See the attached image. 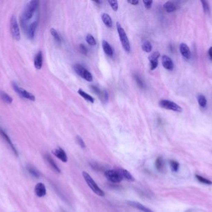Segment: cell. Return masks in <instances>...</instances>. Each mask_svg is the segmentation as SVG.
<instances>
[{"instance_id": "obj_1", "label": "cell", "mask_w": 212, "mask_h": 212, "mask_svg": "<svg viewBox=\"0 0 212 212\" xmlns=\"http://www.w3.org/2000/svg\"><path fill=\"white\" fill-rule=\"evenodd\" d=\"M38 5V2L35 0L31 1L27 4L21 19V25L24 31H26L28 28L27 22L32 17L34 13L37 9Z\"/></svg>"}, {"instance_id": "obj_2", "label": "cell", "mask_w": 212, "mask_h": 212, "mask_svg": "<svg viewBox=\"0 0 212 212\" xmlns=\"http://www.w3.org/2000/svg\"><path fill=\"white\" fill-rule=\"evenodd\" d=\"M83 177L89 187V188L93 191L94 194L98 195L100 197H104L105 194L104 191L100 188V187L98 186V185L95 183V182L93 180V179L90 176L88 173L86 172H83Z\"/></svg>"}, {"instance_id": "obj_3", "label": "cell", "mask_w": 212, "mask_h": 212, "mask_svg": "<svg viewBox=\"0 0 212 212\" xmlns=\"http://www.w3.org/2000/svg\"><path fill=\"white\" fill-rule=\"evenodd\" d=\"M116 24H117L118 34L119 35V38H120V42L122 43V47L126 52H130L131 50V47H130V42L128 40V38L127 35V34L119 23H117Z\"/></svg>"}, {"instance_id": "obj_4", "label": "cell", "mask_w": 212, "mask_h": 212, "mask_svg": "<svg viewBox=\"0 0 212 212\" xmlns=\"http://www.w3.org/2000/svg\"><path fill=\"white\" fill-rule=\"evenodd\" d=\"M11 33L13 39L16 41H19L21 39V32L17 18L15 16H13L10 20Z\"/></svg>"}, {"instance_id": "obj_5", "label": "cell", "mask_w": 212, "mask_h": 212, "mask_svg": "<svg viewBox=\"0 0 212 212\" xmlns=\"http://www.w3.org/2000/svg\"><path fill=\"white\" fill-rule=\"evenodd\" d=\"M104 176L108 180L115 184L120 183L123 180L120 173L117 169L106 170L104 172Z\"/></svg>"}, {"instance_id": "obj_6", "label": "cell", "mask_w": 212, "mask_h": 212, "mask_svg": "<svg viewBox=\"0 0 212 212\" xmlns=\"http://www.w3.org/2000/svg\"><path fill=\"white\" fill-rule=\"evenodd\" d=\"M13 87L14 91L19 95H20L21 97L26 99L27 100H31V101H33V102L35 100V97L33 94L26 91L25 89H24L20 87H19L16 83L13 84Z\"/></svg>"}, {"instance_id": "obj_7", "label": "cell", "mask_w": 212, "mask_h": 212, "mask_svg": "<svg viewBox=\"0 0 212 212\" xmlns=\"http://www.w3.org/2000/svg\"><path fill=\"white\" fill-rule=\"evenodd\" d=\"M159 105L161 107L167 109V110H172L174 111H177V112H181L182 111V108L179 106L178 104H176V103L167 100H162L159 102Z\"/></svg>"}, {"instance_id": "obj_8", "label": "cell", "mask_w": 212, "mask_h": 212, "mask_svg": "<svg viewBox=\"0 0 212 212\" xmlns=\"http://www.w3.org/2000/svg\"><path fill=\"white\" fill-rule=\"evenodd\" d=\"M52 154L56 157L58 159H59L63 162H66L68 161V156L65 151L61 147H59L55 149L52 151Z\"/></svg>"}, {"instance_id": "obj_9", "label": "cell", "mask_w": 212, "mask_h": 212, "mask_svg": "<svg viewBox=\"0 0 212 212\" xmlns=\"http://www.w3.org/2000/svg\"><path fill=\"white\" fill-rule=\"evenodd\" d=\"M0 135H1L2 137L3 138V139L6 142V143L9 145V146L11 147V149H12V151H13L14 154L16 156H18V152L14 146V145L13 144V142L11 141V139L9 138V137L8 136V135L5 132V131L0 128Z\"/></svg>"}, {"instance_id": "obj_10", "label": "cell", "mask_w": 212, "mask_h": 212, "mask_svg": "<svg viewBox=\"0 0 212 212\" xmlns=\"http://www.w3.org/2000/svg\"><path fill=\"white\" fill-rule=\"evenodd\" d=\"M34 192L35 195L38 197H43L46 195L47 190L45 188V185L43 183H38L36 184L35 188H34Z\"/></svg>"}, {"instance_id": "obj_11", "label": "cell", "mask_w": 212, "mask_h": 212, "mask_svg": "<svg viewBox=\"0 0 212 212\" xmlns=\"http://www.w3.org/2000/svg\"><path fill=\"white\" fill-rule=\"evenodd\" d=\"M37 26H38V21H37L33 22L32 24H31L29 26H28V28H27L26 32V34H27L28 38L30 39H34Z\"/></svg>"}, {"instance_id": "obj_12", "label": "cell", "mask_w": 212, "mask_h": 212, "mask_svg": "<svg viewBox=\"0 0 212 212\" xmlns=\"http://www.w3.org/2000/svg\"><path fill=\"white\" fill-rule=\"evenodd\" d=\"M162 64L163 66L168 70H172L174 69V64L171 58L166 55H163L162 57Z\"/></svg>"}, {"instance_id": "obj_13", "label": "cell", "mask_w": 212, "mask_h": 212, "mask_svg": "<svg viewBox=\"0 0 212 212\" xmlns=\"http://www.w3.org/2000/svg\"><path fill=\"white\" fill-rule=\"evenodd\" d=\"M43 64V55L41 51L38 52L34 58V66L36 69L40 70L42 67Z\"/></svg>"}, {"instance_id": "obj_14", "label": "cell", "mask_w": 212, "mask_h": 212, "mask_svg": "<svg viewBox=\"0 0 212 212\" xmlns=\"http://www.w3.org/2000/svg\"><path fill=\"white\" fill-rule=\"evenodd\" d=\"M128 203L131 205V206L136 208L139 210L142 211L143 212H154L153 210H151V209L148 208V207H146V206L143 205V204L137 202H135V201H129L128 202Z\"/></svg>"}, {"instance_id": "obj_15", "label": "cell", "mask_w": 212, "mask_h": 212, "mask_svg": "<svg viewBox=\"0 0 212 212\" xmlns=\"http://www.w3.org/2000/svg\"><path fill=\"white\" fill-rule=\"evenodd\" d=\"M45 158L46 161L47 162V163L49 164V165L50 166V167L56 173H60L61 170L60 169V168L58 167L57 164L55 163V162L54 161V160L53 159V158L49 155V154H45Z\"/></svg>"}, {"instance_id": "obj_16", "label": "cell", "mask_w": 212, "mask_h": 212, "mask_svg": "<svg viewBox=\"0 0 212 212\" xmlns=\"http://www.w3.org/2000/svg\"><path fill=\"white\" fill-rule=\"evenodd\" d=\"M179 49H180V52L183 57H184L187 59H190V57H191V52L190 50L189 47H188V46L186 44H185V43L181 44L180 47H179Z\"/></svg>"}, {"instance_id": "obj_17", "label": "cell", "mask_w": 212, "mask_h": 212, "mask_svg": "<svg viewBox=\"0 0 212 212\" xmlns=\"http://www.w3.org/2000/svg\"><path fill=\"white\" fill-rule=\"evenodd\" d=\"M117 170L120 173V174L121 175L123 179H125V180L130 181V182H133L135 180V179L133 177V176L127 170L124 169L122 168L121 169H117Z\"/></svg>"}, {"instance_id": "obj_18", "label": "cell", "mask_w": 212, "mask_h": 212, "mask_svg": "<svg viewBox=\"0 0 212 212\" xmlns=\"http://www.w3.org/2000/svg\"><path fill=\"white\" fill-rule=\"evenodd\" d=\"M102 48L106 53V55H107L109 57H112L113 55V50L111 47V46L109 44V43L106 41H102Z\"/></svg>"}, {"instance_id": "obj_19", "label": "cell", "mask_w": 212, "mask_h": 212, "mask_svg": "<svg viewBox=\"0 0 212 212\" xmlns=\"http://www.w3.org/2000/svg\"><path fill=\"white\" fill-rule=\"evenodd\" d=\"M102 17V20L103 21V23H104V24L108 27V28H112V25H113V23H112V18L110 17V16L107 14V13H103L101 16Z\"/></svg>"}, {"instance_id": "obj_20", "label": "cell", "mask_w": 212, "mask_h": 212, "mask_svg": "<svg viewBox=\"0 0 212 212\" xmlns=\"http://www.w3.org/2000/svg\"><path fill=\"white\" fill-rule=\"evenodd\" d=\"M0 99H1L4 102L7 104H11L13 102V98L7 93L3 91H0Z\"/></svg>"}, {"instance_id": "obj_21", "label": "cell", "mask_w": 212, "mask_h": 212, "mask_svg": "<svg viewBox=\"0 0 212 212\" xmlns=\"http://www.w3.org/2000/svg\"><path fill=\"white\" fill-rule=\"evenodd\" d=\"M155 167L159 172H163L165 169V164L163 159L161 157H159L156 159L155 162Z\"/></svg>"}, {"instance_id": "obj_22", "label": "cell", "mask_w": 212, "mask_h": 212, "mask_svg": "<svg viewBox=\"0 0 212 212\" xmlns=\"http://www.w3.org/2000/svg\"><path fill=\"white\" fill-rule=\"evenodd\" d=\"M163 8L165 9V11L168 13L174 12L176 10V5L171 2H166L163 5Z\"/></svg>"}, {"instance_id": "obj_23", "label": "cell", "mask_w": 212, "mask_h": 212, "mask_svg": "<svg viewBox=\"0 0 212 212\" xmlns=\"http://www.w3.org/2000/svg\"><path fill=\"white\" fill-rule=\"evenodd\" d=\"M78 93H79V95L80 96H82L83 99H84L88 101L89 102H90L91 103H93L94 102V98L92 97V96H91L88 93H87L85 91H84L83 90L79 89V90L78 91Z\"/></svg>"}, {"instance_id": "obj_24", "label": "cell", "mask_w": 212, "mask_h": 212, "mask_svg": "<svg viewBox=\"0 0 212 212\" xmlns=\"http://www.w3.org/2000/svg\"><path fill=\"white\" fill-rule=\"evenodd\" d=\"M74 71L76 72V73L78 74L79 76H81L82 78L83 77V75L86 70V69L80 64H76L74 67Z\"/></svg>"}, {"instance_id": "obj_25", "label": "cell", "mask_w": 212, "mask_h": 212, "mask_svg": "<svg viewBox=\"0 0 212 212\" xmlns=\"http://www.w3.org/2000/svg\"><path fill=\"white\" fill-rule=\"evenodd\" d=\"M27 171L31 173V174L34 176V177L36 178H38L40 176V173L39 172H38L35 167H34L33 166H28L27 167Z\"/></svg>"}, {"instance_id": "obj_26", "label": "cell", "mask_w": 212, "mask_h": 212, "mask_svg": "<svg viewBox=\"0 0 212 212\" xmlns=\"http://www.w3.org/2000/svg\"><path fill=\"white\" fill-rule=\"evenodd\" d=\"M50 33H51L52 35L53 36V37L54 38V39L56 41V43L60 44L61 43V38H60L59 33H58V32L56 31V29L54 28H52L50 29Z\"/></svg>"}, {"instance_id": "obj_27", "label": "cell", "mask_w": 212, "mask_h": 212, "mask_svg": "<svg viewBox=\"0 0 212 212\" xmlns=\"http://www.w3.org/2000/svg\"><path fill=\"white\" fill-rule=\"evenodd\" d=\"M142 49L144 52H150L152 50V45L151 44V43L148 41H146L143 43V44H142Z\"/></svg>"}, {"instance_id": "obj_28", "label": "cell", "mask_w": 212, "mask_h": 212, "mask_svg": "<svg viewBox=\"0 0 212 212\" xmlns=\"http://www.w3.org/2000/svg\"><path fill=\"white\" fill-rule=\"evenodd\" d=\"M86 40L88 44L92 46H95L96 45V41L95 38L90 34H88L86 37Z\"/></svg>"}, {"instance_id": "obj_29", "label": "cell", "mask_w": 212, "mask_h": 212, "mask_svg": "<svg viewBox=\"0 0 212 212\" xmlns=\"http://www.w3.org/2000/svg\"><path fill=\"white\" fill-rule=\"evenodd\" d=\"M169 164H170L171 170L173 172H178L179 168V164L177 161L171 160L169 161Z\"/></svg>"}, {"instance_id": "obj_30", "label": "cell", "mask_w": 212, "mask_h": 212, "mask_svg": "<svg viewBox=\"0 0 212 212\" xmlns=\"http://www.w3.org/2000/svg\"><path fill=\"white\" fill-rule=\"evenodd\" d=\"M198 102L200 106L204 108L207 105V99L203 95H199L198 96Z\"/></svg>"}, {"instance_id": "obj_31", "label": "cell", "mask_w": 212, "mask_h": 212, "mask_svg": "<svg viewBox=\"0 0 212 212\" xmlns=\"http://www.w3.org/2000/svg\"><path fill=\"white\" fill-rule=\"evenodd\" d=\"M196 177L197 178V179L200 182H201L202 184H207V185H211L212 184V182L211 181H210V180H208V179L204 178L202 176H200L199 175H196Z\"/></svg>"}, {"instance_id": "obj_32", "label": "cell", "mask_w": 212, "mask_h": 212, "mask_svg": "<svg viewBox=\"0 0 212 212\" xmlns=\"http://www.w3.org/2000/svg\"><path fill=\"white\" fill-rule=\"evenodd\" d=\"M160 56V54L158 52H154L148 57L149 61H158V58Z\"/></svg>"}, {"instance_id": "obj_33", "label": "cell", "mask_w": 212, "mask_h": 212, "mask_svg": "<svg viewBox=\"0 0 212 212\" xmlns=\"http://www.w3.org/2000/svg\"><path fill=\"white\" fill-rule=\"evenodd\" d=\"M83 78L84 79H85L86 81L89 82H91L92 81V79H93V77H92V74L88 70H86V71L85 72L84 74V76Z\"/></svg>"}, {"instance_id": "obj_34", "label": "cell", "mask_w": 212, "mask_h": 212, "mask_svg": "<svg viewBox=\"0 0 212 212\" xmlns=\"http://www.w3.org/2000/svg\"><path fill=\"white\" fill-rule=\"evenodd\" d=\"M108 3H109V5H110V6L114 11H117L118 10L119 4L117 1H112V0L110 1V0H109V1H108Z\"/></svg>"}, {"instance_id": "obj_35", "label": "cell", "mask_w": 212, "mask_h": 212, "mask_svg": "<svg viewBox=\"0 0 212 212\" xmlns=\"http://www.w3.org/2000/svg\"><path fill=\"white\" fill-rule=\"evenodd\" d=\"M135 81L140 88H145V84H144L143 80L140 79V77L138 75H135Z\"/></svg>"}, {"instance_id": "obj_36", "label": "cell", "mask_w": 212, "mask_h": 212, "mask_svg": "<svg viewBox=\"0 0 212 212\" xmlns=\"http://www.w3.org/2000/svg\"><path fill=\"white\" fill-rule=\"evenodd\" d=\"M201 3L202 4V7H203V9L205 13L209 14L210 13V6H209L208 3L206 1H205V0H201Z\"/></svg>"}, {"instance_id": "obj_37", "label": "cell", "mask_w": 212, "mask_h": 212, "mask_svg": "<svg viewBox=\"0 0 212 212\" xmlns=\"http://www.w3.org/2000/svg\"><path fill=\"white\" fill-rule=\"evenodd\" d=\"M76 141H77V143H78L80 146L83 148V149H85L86 148V144L83 141V139L79 136H78L76 137Z\"/></svg>"}, {"instance_id": "obj_38", "label": "cell", "mask_w": 212, "mask_h": 212, "mask_svg": "<svg viewBox=\"0 0 212 212\" xmlns=\"http://www.w3.org/2000/svg\"><path fill=\"white\" fill-rule=\"evenodd\" d=\"M150 62V69L154 70L156 69L158 65V61H151Z\"/></svg>"}, {"instance_id": "obj_39", "label": "cell", "mask_w": 212, "mask_h": 212, "mask_svg": "<svg viewBox=\"0 0 212 212\" xmlns=\"http://www.w3.org/2000/svg\"><path fill=\"white\" fill-rule=\"evenodd\" d=\"M80 52L83 54H84V55H86L87 53H88L87 48L83 44H80Z\"/></svg>"}, {"instance_id": "obj_40", "label": "cell", "mask_w": 212, "mask_h": 212, "mask_svg": "<svg viewBox=\"0 0 212 212\" xmlns=\"http://www.w3.org/2000/svg\"><path fill=\"white\" fill-rule=\"evenodd\" d=\"M145 6L147 9H150L151 8L152 4H153V1H144L143 2Z\"/></svg>"}, {"instance_id": "obj_41", "label": "cell", "mask_w": 212, "mask_h": 212, "mask_svg": "<svg viewBox=\"0 0 212 212\" xmlns=\"http://www.w3.org/2000/svg\"><path fill=\"white\" fill-rule=\"evenodd\" d=\"M128 3L133 5H137L138 4L139 2L138 0H131V1H128Z\"/></svg>"}, {"instance_id": "obj_42", "label": "cell", "mask_w": 212, "mask_h": 212, "mask_svg": "<svg viewBox=\"0 0 212 212\" xmlns=\"http://www.w3.org/2000/svg\"><path fill=\"white\" fill-rule=\"evenodd\" d=\"M208 54H209V56H210V59L212 60V47H211L209 49Z\"/></svg>"}]
</instances>
